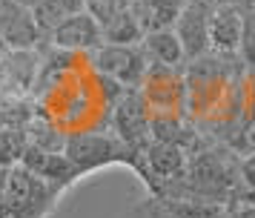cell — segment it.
<instances>
[{
	"label": "cell",
	"mask_w": 255,
	"mask_h": 218,
	"mask_svg": "<svg viewBox=\"0 0 255 218\" xmlns=\"http://www.w3.org/2000/svg\"><path fill=\"white\" fill-rule=\"evenodd\" d=\"M9 170H12V167H0V198L6 193V184H9Z\"/></svg>",
	"instance_id": "obj_18"
},
{
	"label": "cell",
	"mask_w": 255,
	"mask_h": 218,
	"mask_svg": "<svg viewBox=\"0 0 255 218\" xmlns=\"http://www.w3.org/2000/svg\"><path fill=\"white\" fill-rule=\"evenodd\" d=\"M204 3L218 9V6H244V3H253V0H204Z\"/></svg>",
	"instance_id": "obj_17"
},
{
	"label": "cell",
	"mask_w": 255,
	"mask_h": 218,
	"mask_svg": "<svg viewBox=\"0 0 255 218\" xmlns=\"http://www.w3.org/2000/svg\"><path fill=\"white\" fill-rule=\"evenodd\" d=\"M241 40V6H218L209 14V52L218 57L238 55Z\"/></svg>",
	"instance_id": "obj_7"
},
{
	"label": "cell",
	"mask_w": 255,
	"mask_h": 218,
	"mask_svg": "<svg viewBox=\"0 0 255 218\" xmlns=\"http://www.w3.org/2000/svg\"><path fill=\"white\" fill-rule=\"evenodd\" d=\"M101 37L104 43H115V46H138L143 37V29L138 26V20L132 17V11L124 9L121 14H115L112 20H106L101 26Z\"/></svg>",
	"instance_id": "obj_12"
},
{
	"label": "cell",
	"mask_w": 255,
	"mask_h": 218,
	"mask_svg": "<svg viewBox=\"0 0 255 218\" xmlns=\"http://www.w3.org/2000/svg\"><path fill=\"white\" fill-rule=\"evenodd\" d=\"M0 40L9 52H32L40 40H46L29 6L17 0H0Z\"/></svg>",
	"instance_id": "obj_2"
},
{
	"label": "cell",
	"mask_w": 255,
	"mask_h": 218,
	"mask_svg": "<svg viewBox=\"0 0 255 218\" xmlns=\"http://www.w3.org/2000/svg\"><path fill=\"white\" fill-rule=\"evenodd\" d=\"M238 57L247 69L255 72V3L241 6V40H238Z\"/></svg>",
	"instance_id": "obj_13"
},
{
	"label": "cell",
	"mask_w": 255,
	"mask_h": 218,
	"mask_svg": "<svg viewBox=\"0 0 255 218\" xmlns=\"http://www.w3.org/2000/svg\"><path fill=\"white\" fill-rule=\"evenodd\" d=\"M46 40L60 52H92L104 43L101 37V23L95 20L89 11L83 9L78 14L66 17L63 23H58L52 32L46 34Z\"/></svg>",
	"instance_id": "obj_4"
},
{
	"label": "cell",
	"mask_w": 255,
	"mask_h": 218,
	"mask_svg": "<svg viewBox=\"0 0 255 218\" xmlns=\"http://www.w3.org/2000/svg\"><path fill=\"white\" fill-rule=\"evenodd\" d=\"M121 144L109 135H98V132H78V135H66L63 144V155L72 161V167L78 172L109 164L118 158Z\"/></svg>",
	"instance_id": "obj_5"
},
{
	"label": "cell",
	"mask_w": 255,
	"mask_h": 218,
	"mask_svg": "<svg viewBox=\"0 0 255 218\" xmlns=\"http://www.w3.org/2000/svg\"><path fill=\"white\" fill-rule=\"evenodd\" d=\"M209 14H212V6H207L204 0H186L175 20L172 29L184 46L186 60H198L209 52Z\"/></svg>",
	"instance_id": "obj_3"
},
{
	"label": "cell",
	"mask_w": 255,
	"mask_h": 218,
	"mask_svg": "<svg viewBox=\"0 0 255 218\" xmlns=\"http://www.w3.org/2000/svg\"><path fill=\"white\" fill-rule=\"evenodd\" d=\"M92 55V66L104 75V78L118 80L127 89H138L143 75H146V57L140 52V46H115V43H101L98 49L89 52Z\"/></svg>",
	"instance_id": "obj_1"
},
{
	"label": "cell",
	"mask_w": 255,
	"mask_h": 218,
	"mask_svg": "<svg viewBox=\"0 0 255 218\" xmlns=\"http://www.w3.org/2000/svg\"><path fill=\"white\" fill-rule=\"evenodd\" d=\"M146 164H149L152 175L158 178H181L186 172V152L178 144L152 141L146 147Z\"/></svg>",
	"instance_id": "obj_10"
},
{
	"label": "cell",
	"mask_w": 255,
	"mask_h": 218,
	"mask_svg": "<svg viewBox=\"0 0 255 218\" xmlns=\"http://www.w3.org/2000/svg\"><path fill=\"white\" fill-rule=\"evenodd\" d=\"M140 52L149 66H181L186 63L184 46L178 40L175 29H161V32H146L140 37Z\"/></svg>",
	"instance_id": "obj_9"
},
{
	"label": "cell",
	"mask_w": 255,
	"mask_h": 218,
	"mask_svg": "<svg viewBox=\"0 0 255 218\" xmlns=\"http://www.w3.org/2000/svg\"><path fill=\"white\" fill-rule=\"evenodd\" d=\"M6 52H9V49H6V46H3V40H0V57L6 55Z\"/></svg>",
	"instance_id": "obj_20"
},
{
	"label": "cell",
	"mask_w": 255,
	"mask_h": 218,
	"mask_svg": "<svg viewBox=\"0 0 255 218\" xmlns=\"http://www.w3.org/2000/svg\"><path fill=\"white\" fill-rule=\"evenodd\" d=\"M241 178L247 187H253L255 190V155H250V158L241 164Z\"/></svg>",
	"instance_id": "obj_15"
},
{
	"label": "cell",
	"mask_w": 255,
	"mask_h": 218,
	"mask_svg": "<svg viewBox=\"0 0 255 218\" xmlns=\"http://www.w3.org/2000/svg\"><path fill=\"white\" fill-rule=\"evenodd\" d=\"M115 129L127 144H140L149 132V106L140 92H124L115 103Z\"/></svg>",
	"instance_id": "obj_6"
},
{
	"label": "cell",
	"mask_w": 255,
	"mask_h": 218,
	"mask_svg": "<svg viewBox=\"0 0 255 218\" xmlns=\"http://www.w3.org/2000/svg\"><path fill=\"white\" fill-rule=\"evenodd\" d=\"M17 3H23V6H29V9H32V6H35L37 0H17Z\"/></svg>",
	"instance_id": "obj_19"
},
{
	"label": "cell",
	"mask_w": 255,
	"mask_h": 218,
	"mask_svg": "<svg viewBox=\"0 0 255 218\" xmlns=\"http://www.w3.org/2000/svg\"><path fill=\"white\" fill-rule=\"evenodd\" d=\"M83 6H86V11L92 14L95 20L104 26L106 20H112L115 14L129 9V0H83Z\"/></svg>",
	"instance_id": "obj_14"
},
{
	"label": "cell",
	"mask_w": 255,
	"mask_h": 218,
	"mask_svg": "<svg viewBox=\"0 0 255 218\" xmlns=\"http://www.w3.org/2000/svg\"><path fill=\"white\" fill-rule=\"evenodd\" d=\"M184 3L186 0H129V11L146 34V32L172 29Z\"/></svg>",
	"instance_id": "obj_8"
},
{
	"label": "cell",
	"mask_w": 255,
	"mask_h": 218,
	"mask_svg": "<svg viewBox=\"0 0 255 218\" xmlns=\"http://www.w3.org/2000/svg\"><path fill=\"white\" fill-rule=\"evenodd\" d=\"M253 3H255V0H253Z\"/></svg>",
	"instance_id": "obj_21"
},
{
	"label": "cell",
	"mask_w": 255,
	"mask_h": 218,
	"mask_svg": "<svg viewBox=\"0 0 255 218\" xmlns=\"http://www.w3.org/2000/svg\"><path fill=\"white\" fill-rule=\"evenodd\" d=\"M83 0H37L32 6V14H35L37 26L43 29V34H49L58 23H63L66 17L83 11Z\"/></svg>",
	"instance_id": "obj_11"
},
{
	"label": "cell",
	"mask_w": 255,
	"mask_h": 218,
	"mask_svg": "<svg viewBox=\"0 0 255 218\" xmlns=\"http://www.w3.org/2000/svg\"><path fill=\"white\" fill-rule=\"evenodd\" d=\"M230 218H255V207H247V204H235L232 207Z\"/></svg>",
	"instance_id": "obj_16"
}]
</instances>
